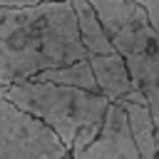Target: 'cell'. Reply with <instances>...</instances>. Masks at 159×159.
Here are the masks:
<instances>
[{
  "mask_svg": "<svg viewBox=\"0 0 159 159\" xmlns=\"http://www.w3.org/2000/svg\"><path fill=\"white\" fill-rule=\"evenodd\" d=\"M84 57L70 0L0 7V87Z\"/></svg>",
  "mask_w": 159,
  "mask_h": 159,
  "instance_id": "6da1fadb",
  "label": "cell"
},
{
  "mask_svg": "<svg viewBox=\"0 0 159 159\" xmlns=\"http://www.w3.org/2000/svg\"><path fill=\"white\" fill-rule=\"evenodd\" d=\"M0 97H5L37 122H42L65 144L67 154L82 152L97 137L104 112L109 107V99L99 92L37 80L5 84L0 87Z\"/></svg>",
  "mask_w": 159,
  "mask_h": 159,
  "instance_id": "7a4b0ae2",
  "label": "cell"
},
{
  "mask_svg": "<svg viewBox=\"0 0 159 159\" xmlns=\"http://www.w3.org/2000/svg\"><path fill=\"white\" fill-rule=\"evenodd\" d=\"M65 144L35 117L0 97V159H62Z\"/></svg>",
  "mask_w": 159,
  "mask_h": 159,
  "instance_id": "3957f363",
  "label": "cell"
},
{
  "mask_svg": "<svg viewBox=\"0 0 159 159\" xmlns=\"http://www.w3.org/2000/svg\"><path fill=\"white\" fill-rule=\"evenodd\" d=\"M89 5L97 12V20L114 52L122 57L139 55L157 37L147 10L137 0H89Z\"/></svg>",
  "mask_w": 159,
  "mask_h": 159,
  "instance_id": "277c9868",
  "label": "cell"
},
{
  "mask_svg": "<svg viewBox=\"0 0 159 159\" xmlns=\"http://www.w3.org/2000/svg\"><path fill=\"white\" fill-rule=\"evenodd\" d=\"M70 157L72 159H139V152L129 134L124 109L117 102H109L97 137L82 152L70 154Z\"/></svg>",
  "mask_w": 159,
  "mask_h": 159,
  "instance_id": "5b68a950",
  "label": "cell"
},
{
  "mask_svg": "<svg viewBox=\"0 0 159 159\" xmlns=\"http://www.w3.org/2000/svg\"><path fill=\"white\" fill-rule=\"evenodd\" d=\"M124 62H127L134 89L142 92L147 109L152 114L154 132H157V154H159V32L147 45V50H142L139 55L124 57Z\"/></svg>",
  "mask_w": 159,
  "mask_h": 159,
  "instance_id": "8992f818",
  "label": "cell"
},
{
  "mask_svg": "<svg viewBox=\"0 0 159 159\" xmlns=\"http://www.w3.org/2000/svg\"><path fill=\"white\" fill-rule=\"evenodd\" d=\"M97 89L102 97H107L109 102H119L122 97H127L134 84L127 70V62L119 52H109V55H87Z\"/></svg>",
  "mask_w": 159,
  "mask_h": 159,
  "instance_id": "52a82bcc",
  "label": "cell"
},
{
  "mask_svg": "<svg viewBox=\"0 0 159 159\" xmlns=\"http://www.w3.org/2000/svg\"><path fill=\"white\" fill-rule=\"evenodd\" d=\"M124 114H127V124H129V134L134 139V147L139 152V159H159L157 154V132H154V122L152 114L147 109V102L142 97L139 89H132L127 97H122L117 102Z\"/></svg>",
  "mask_w": 159,
  "mask_h": 159,
  "instance_id": "ba28073f",
  "label": "cell"
},
{
  "mask_svg": "<svg viewBox=\"0 0 159 159\" xmlns=\"http://www.w3.org/2000/svg\"><path fill=\"white\" fill-rule=\"evenodd\" d=\"M72 10H75V20H77V32H80V40L87 50V55H109L114 52L112 42L107 40L99 20H97V12L92 10L89 0H70Z\"/></svg>",
  "mask_w": 159,
  "mask_h": 159,
  "instance_id": "9c48e42d",
  "label": "cell"
},
{
  "mask_svg": "<svg viewBox=\"0 0 159 159\" xmlns=\"http://www.w3.org/2000/svg\"><path fill=\"white\" fill-rule=\"evenodd\" d=\"M32 80H37V82H52V84H65V87H77V89H87V92H99L87 57L77 60V62H70V65H62V67L42 70Z\"/></svg>",
  "mask_w": 159,
  "mask_h": 159,
  "instance_id": "30bf717a",
  "label": "cell"
},
{
  "mask_svg": "<svg viewBox=\"0 0 159 159\" xmlns=\"http://www.w3.org/2000/svg\"><path fill=\"white\" fill-rule=\"evenodd\" d=\"M144 10H147V17L152 22V27L159 32V0H137Z\"/></svg>",
  "mask_w": 159,
  "mask_h": 159,
  "instance_id": "8fae6325",
  "label": "cell"
},
{
  "mask_svg": "<svg viewBox=\"0 0 159 159\" xmlns=\"http://www.w3.org/2000/svg\"><path fill=\"white\" fill-rule=\"evenodd\" d=\"M50 0H0V7H27V5H40Z\"/></svg>",
  "mask_w": 159,
  "mask_h": 159,
  "instance_id": "7c38bea8",
  "label": "cell"
},
{
  "mask_svg": "<svg viewBox=\"0 0 159 159\" xmlns=\"http://www.w3.org/2000/svg\"><path fill=\"white\" fill-rule=\"evenodd\" d=\"M62 159H72V157H70V154H65V157H62Z\"/></svg>",
  "mask_w": 159,
  "mask_h": 159,
  "instance_id": "4fadbf2b",
  "label": "cell"
}]
</instances>
